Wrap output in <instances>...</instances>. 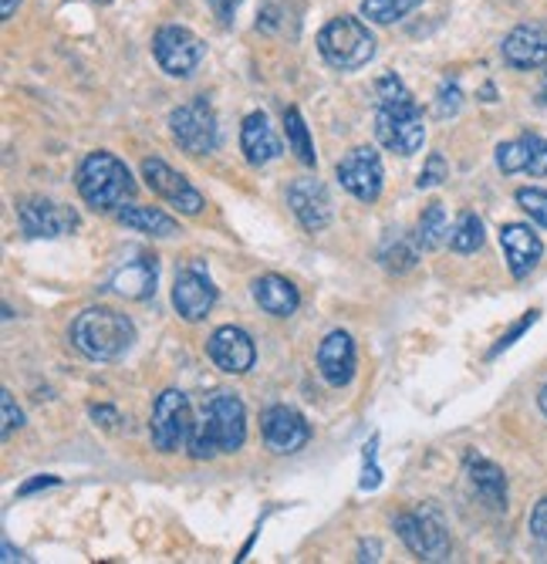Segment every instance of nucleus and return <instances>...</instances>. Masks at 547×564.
I'll use <instances>...</instances> for the list:
<instances>
[{"mask_svg":"<svg viewBox=\"0 0 547 564\" xmlns=\"http://www.w3.org/2000/svg\"><path fill=\"white\" fill-rule=\"evenodd\" d=\"M14 11H18V0H4V4H0V18H14Z\"/></svg>","mask_w":547,"mask_h":564,"instance_id":"nucleus-38","label":"nucleus"},{"mask_svg":"<svg viewBox=\"0 0 547 564\" xmlns=\"http://www.w3.org/2000/svg\"><path fill=\"white\" fill-rule=\"evenodd\" d=\"M287 203L305 230H325L331 224V196L318 180H294L287 189Z\"/></svg>","mask_w":547,"mask_h":564,"instance_id":"nucleus-16","label":"nucleus"},{"mask_svg":"<svg viewBox=\"0 0 547 564\" xmlns=\"http://www.w3.org/2000/svg\"><path fill=\"white\" fill-rule=\"evenodd\" d=\"M450 247L457 250V253H473V250H480L483 247V220L477 217V214H460V220L453 224V230H450Z\"/></svg>","mask_w":547,"mask_h":564,"instance_id":"nucleus-29","label":"nucleus"},{"mask_svg":"<svg viewBox=\"0 0 547 564\" xmlns=\"http://www.w3.org/2000/svg\"><path fill=\"white\" fill-rule=\"evenodd\" d=\"M501 247L507 253V268H511L514 278H527L537 268L540 253H544L540 237L530 227H524V224H507L501 230Z\"/></svg>","mask_w":547,"mask_h":564,"instance_id":"nucleus-20","label":"nucleus"},{"mask_svg":"<svg viewBox=\"0 0 547 564\" xmlns=\"http://www.w3.org/2000/svg\"><path fill=\"white\" fill-rule=\"evenodd\" d=\"M338 183L362 203H375L382 196V160L369 145L352 149L338 163Z\"/></svg>","mask_w":547,"mask_h":564,"instance_id":"nucleus-11","label":"nucleus"},{"mask_svg":"<svg viewBox=\"0 0 547 564\" xmlns=\"http://www.w3.org/2000/svg\"><path fill=\"white\" fill-rule=\"evenodd\" d=\"M109 288L122 294L125 301H145L149 294H156V261H149V258L129 261L125 268L112 274Z\"/></svg>","mask_w":547,"mask_h":564,"instance_id":"nucleus-23","label":"nucleus"},{"mask_svg":"<svg viewBox=\"0 0 547 564\" xmlns=\"http://www.w3.org/2000/svg\"><path fill=\"white\" fill-rule=\"evenodd\" d=\"M254 301L274 318H291L297 307H302V294H297V288L287 278H281V274L258 278L254 281Z\"/></svg>","mask_w":547,"mask_h":564,"instance_id":"nucleus-22","label":"nucleus"},{"mask_svg":"<svg viewBox=\"0 0 547 564\" xmlns=\"http://www.w3.org/2000/svg\"><path fill=\"white\" fill-rule=\"evenodd\" d=\"M517 207L537 220L540 227H547V189H517Z\"/></svg>","mask_w":547,"mask_h":564,"instance_id":"nucleus-30","label":"nucleus"},{"mask_svg":"<svg viewBox=\"0 0 547 564\" xmlns=\"http://www.w3.org/2000/svg\"><path fill=\"white\" fill-rule=\"evenodd\" d=\"M193 405L186 399V392L179 389H166L156 405H153V423H149V433H153V446L160 453H176L183 446H189L193 440Z\"/></svg>","mask_w":547,"mask_h":564,"instance_id":"nucleus-6","label":"nucleus"},{"mask_svg":"<svg viewBox=\"0 0 547 564\" xmlns=\"http://www.w3.org/2000/svg\"><path fill=\"white\" fill-rule=\"evenodd\" d=\"M395 531H400L403 544L423 561H446L450 557V534H446L439 514L429 507H419V510H413V514H403L400 521H395Z\"/></svg>","mask_w":547,"mask_h":564,"instance_id":"nucleus-9","label":"nucleus"},{"mask_svg":"<svg viewBox=\"0 0 547 564\" xmlns=\"http://www.w3.org/2000/svg\"><path fill=\"white\" fill-rule=\"evenodd\" d=\"M284 129H287V145H291V152H297V160H302L305 166H315V145H311V135H308V126H305L302 112H297V109H287Z\"/></svg>","mask_w":547,"mask_h":564,"instance_id":"nucleus-28","label":"nucleus"},{"mask_svg":"<svg viewBox=\"0 0 547 564\" xmlns=\"http://www.w3.org/2000/svg\"><path fill=\"white\" fill-rule=\"evenodd\" d=\"M135 341V325L112 312V307H88L72 325V345L95 358V362H116Z\"/></svg>","mask_w":547,"mask_h":564,"instance_id":"nucleus-3","label":"nucleus"},{"mask_svg":"<svg viewBox=\"0 0 547 564\" xmlns=\"http://www.w3.org/2000/svg\"><path fill=\"white\" fill-rule=\"evenodd\" d=\"M467 470H470V480H473L477 494H480L490 507H496V510L507 507V477H504L501 467H493L490 459H470Z\"/></svg>","mask_w":547,"mask_h":564,"instance_id":"nucleus-24","label":"nucleus"},{"mask_svg":"<svg viewBox=\"0 0 547 564\" xmlns=\"http://www.w3.org/2000/svg\"><path fill=\"white\" fill-rule=\"evenodd\" d=\"M142 180H145V186L153 189L156 196H163L166 203H173L176 210H183V214H189V217H196L204 210V196H200V189H196L183 173H176V170H169L163 160H145L142 163Z\"/></svg>","mask_w":547,"mask_h":564,"instance_id":"nucleus-10","label":"nucleus"},{"mask_svg":"<svg viewBox=\"0 0 547 564\" xmlns=\"http://www.w3.org/2000/svg\"><path fill=\"white\" fill-rule=\"evenodd\" d=\"M544 95H547V78H544Z\"/></svg>","mask_w":547,"mask_h":564,"instance_id":"nucleus-42","label":"nucleus"},{"mask_svg":"<svg viewBox=\"0 0 547 564\" xmlns=\"http://www.w3.org/2000/svg\"><path fill=\"white\" fill-rule=\"evenodd\" d=\"M102 4H109V0H102Z\"/></svg>","mask_w":547,"mask_h":564,"instance_id":"nucleus-43","label":"nucleus"},{"mask_svg":"<svg viewBox=\"0 0 547 564\" xmlns=\"http://www.w3.org/2000/svg\"><path fill=\"white\" fill-rule=\"evenodd\" d=\"M504 62L517 72H530L547 65V28L544 24H521L504 37Z\"/></svg>","mask_w":547,"mask_h":564,"instance_id":"nucleus-18","label":"nucleus"},{"mask_svg":"<svg viewBox=\"0 0 547 564\" xmlns=\"http://www.w3.org/2000/svg\"><path fill=\"white\" fill-rule=\"evenodd\" d=\"M413 240L419 243V250H436L442 243H450V220H446L442 203H429V207L423 210Z\"/></svg>","mask_w":547,"mask_h":564,"instance_id":"nucleus-26","label":"nucleus"},{"mask_svg":"<svg viewBox=\"0 0 547 564\" xmlns=\"http://www.w3.org/2000/svg\"><path fill=\"white\" fill-rule=\"evenodd\" d=\"M419 4L423 0H362V18H369L372 24H392L403 21Z\"/></svg>","mask_w":547,"mask_h":564,"instance_id":"nucleus-27","label":"nucleus"},{"mask_svg":"<svg viewBox=\"0 0 547 564\" xmlns=\"http://www.w3.org/2000/svg\"><path fill=\"white\" fill-rule=\"evenodd\" d=\"M4 561H8V564H14V561H24L21 554H14V547H11V541H4Z\"/></svg>","mask_w":547,"mask_h":564,"instance_id":"nucleus-39","label":"nucleus"},{"mask_svg":"<svg viewBox=\"0 0 547 564\" xmlns=\"http://www.w3.org/2000/svg\"><path fill=\"white\" fill-rule=\"evenodd\" d=\"M153 55L160 62V68L173 78H189L196 68H200L207 47L204 41L196 37L189 28H179V24H166L156 31L153 37Z\"/></svg>","mask_w":547,"mask_h":564,"instance_id":"nucleus-8","label":"nucleus"},{"mask_svg":"<svg viewBox=\"0 0 547 564\" xmlns=\"http://www.w3.org/2000/svg\"><path fill=\"white\" fill-rule=\"evenodd\" d=\"M18 217L28 237H65L78 227V214L52 199H24L18 207Z\"/></svg>","mask_w":547,"mask_h":564,"instance_id":"nucleus-13","label":"nucleus"},{"mask_svg":"<svg viewBox=\"0 0 547 564\" xmlns=\"http://www.w3.org/2000/svg\"><path fill=\"white\" fill-rule=\"evenodd\" d=\"M173 304L186 322H204L217 304V288L200 271H179L173 284Z\"/></svg>","mask_w":547,"mask_h":564,"instance_id":"nucleus-15","label":"nucleus"},{"mask_svg":"<svg viewBox=\"0 0 547 564\" xmlns=\"http://www.w3.org/2000/svg\"><path fill=\"white\" fill-rule=\"evenodd\" d=\"M55 484H58V477H41V480H34V484H24V487H21L18 494L24 497V494H31V490H37V487H55Z\"/></svg>","mask_w":547,"mask_h":564,"instance_id":"nucleus-36","label":"nucleus"},{"mask_svg":"<svg viewBox=\"0 0 547 564\" xmlns=\"http://www.w3.org/2000/svg\"><path fill=\"white\" fill-rule=\"evenodd\" d=\"M460 106H463V95H460V88L457 85H442L439 88V101H436V116H457L460 112Z\"/></svg>","mask_w":547,"mask_h":564,"instance_id":"nucleus-32","label":"nucleus"},{"mask_svg":"<svg viewBox=\"0 0 547 564\" xmlns=\"http://www.w3.org/2000/svg\"><path fill=\"white\" fill-rule=\"evenodd\" d=\"M210 8L220 18V24H230L233 14H237V8H240V0H210Z\"/></svg>","mask_w":547,"mask_h":564,"instance_id":"nucleus-35","label":"nucleus"},{"mask_svg":"<svg viewBox=\"0 0 547 564\" xmlns=\"http://www.w3.org/2000/svg\"><path fill=\"white\" fill-rule=\"evenodd\" d=\"M247 440V409L237 395L230 392H217L210 395L204 420L196 423L193 440H189V453L193 459H214L223 453H237Z\"/></svg>","mask_w":547,"mask_h":564,"instance_id":"nucleus-2","label":"nucleus"},{"mask_svg":"<svg viewBox=\"0 0 547 564\" xmlns=\"http://www.w3.org/2000/svg\"><path fill=\"white\" fill-rule=\"evenodd\" d=\"M362 554H372V561H379V544H365Z\"/></svg>","mask_w":547,"mask_h":564,"instance_id":"nucleus-41","label":"nucleus"},{"mask_svg":"<svg viewBox=\"0 0 547 564\" xmlns=\"http://www.w3.org/2000/svg\"><path fill=\"white\" fill-rule=\"evenodd\" d=\"M119 224L129 227V230L149 234V237H173V234H179L176 220L166 217L156 207H125V210H119Z\"/></svg>","mask_w":547,"mask_h":564,"instance_id":"nucleus-25","label":"nucleus"},{"mask_svg":"<svg viewBox=\"0 0 547 564\" xmlns=\"http://www.w3.org/2000/svg\"><path fill=\"white\" fill-rule=\"evenodd\" d=\"M78 193L95 210H116L135 193L132 173L112 152H91L78 170Z\"/></svg>","mask_w":547,"mask_h":564,"instance_id":"nucleus-4","label":"nucleus"},{"mask_svg":"<svg viewBox=\"0 0 547 564\" xmlns=\"http://www.w3.org/2000/svg\"><path fill=\"white\" fill-rule=\"evenodd\" d=\"M91 416H95V420H109V423H119V413H116V409H106V405H102V409L95 405V409H91Z\"/></svg>","mask_w":547,"mask_h":564,"instance_id":"nucleus-37","label":"nucleus"},{"mask_svg":"<svg viewBox=\"0 0 547 564\" xmlns=\"http://www.w3.org/2000/svg\"><path fill=\"white\" fill-rule=\"evenodd\" d=\"M446 176H450V166H446V160L439 156V152H433V156L426 160V170H423L419 180H416V186H419V189H433V186H439Z\"/></svg>","mask_w":547,"mask_h":564,"instance_id":"nucleus-31","label":"nucleus"},{"mask_svg":"<svg viewBox=\"0 0 547 564\" xmlns=\"http://www.w3.org/2000/svg\"><path fill=\"white\" fill-rule=\"evenodd\" d=\"M318 51L321 58L331 65V68H341V72H355L362 65L372 62L375 55V37L369 31L365 21L352 18V14H341L335 21H328L318 34Z\"/></svg>","mask_w":547,"mask_h":564,"instance_id":"nucleus-5","label":"nucleus"},{"mask_svg":"<svg viewBox=\"0 0 547 564\" xmlns=\"http://www.w3.org/2000/svg\"><path fill=\"white\" fill-rule=\"evenodd\" d=\"M0 405H4V440L24 423V413H21V409H18V402H14V395L4 389V392H0Z\"/></svg>","mask_w":547,"mask_h":564,"instance_id":"nucleus-33","label":"nucleus"},{"mask_svg":"<svg viewBox=\"0 0 547 564\" xmlns=\"http://www.w3.org/2000/svg\"><path fill=\"white\" fill-rule=\"evenodd\" d=\"M240 149L251 166H267L271 160L281 156V139L274 135L271 122L264 112H251L240 126Z\"/></svg>","mask_w":547,"mask_h":564,"instance_id":"nucleus-21","label":"nucleus"},{"mask_svg":"<svg viewBox=\"0 0 547 564\" xmlns=\"http://www.w3.org/2000/svg\"><path fill=\"white\" fill-rule=\"evenodd\" d=\"M537 402H540V413L547 416V382L540 386V392H537Z\"/></svg>","mask_w":547,"mask_h":564,"instance_id":"nucleus-40","label":"nucleus"},{"mask_svg":"<svg viewBox=\"0 0 547 564\" xmlns=\"http://www.w3.org/2000/svg\"><path fill=\"white\" fill-rule=\"evenodd\" d=\"M207 355H210V362L227 376H243V372H251L254 362H258L254 338L247 335L243 328H233V325H223V328H217L210 335Z\"/></svg>","mask_w":547,"mask_h":564,"instance_id":"nucleus-12","label":"nucleus"},{"mask_svg":"<svg viewBox=\"0 0 547 564\" xmlns=\"http://www.w3.org/2000/svg\"><path fill=\"white\" fill-rule=\"evenodd\" d=\"M496 166L501 173H530L547 176V139L540 135H521L496 145Z\"/></svg>","mask_w":547,"mask_h":564,"instance_id":"nucleus-17","label":"nucleus"},{"mask_svg":"<svg viewBox=\"0 0 547 564\" xmlns=\"http://www.w3.org/2000/svg\"><path fill=\"white\" fill-rule=\"evenodd\" d=\"M318 369L328 386H348L355 376V341L348 332H331L318 348Z\"/></svg>","mask_w":547,"mask_h":564,"instance_id":"nucleus-19","label":"nucleus"},{"mask_svg":"<svg viewBox=\"0 0 547 564\" xmlns=\"http://www.w3.org/2000/svg\"><path fill=\"white\" fill-rule=\"evenodd\" d=\"M530 534L540 538V541H547V497L530 510Z\"/></svg>","mask_w":547,"mask_h":564,"instance_id":"nucleus-34","label":"nucleus"},{"mask_svg":"<svg viewBox=\"0 0 547 564\" xmlns=\"http://www.w3.org/2000/svg\"><path fill=\"white\" fill-rule=\"evenodd\" d=\"M261 433H264V443L274 453H297L311 440V430H308L305 416L297 413V409H287V405H271L267 409V413L261 416Z\"/></svg>","mask_w":547,"mask_h":564,"instance_id":"nucleus-14","label":"nucleus"},{"mask_svg":"<svg viewBox=\"0 0 547 564\" xmlns=\"http://www.w3.org/2000/svg\"><path fill=\"white\" fill-rule=\"evenodd\" d=\"M169 129H173V139L189 152V156H207V152H214L220 142V126H217V116L207 98H193L186 106L173 109Z\"/></svg>","mask_w":547,"mask_h":564,"instance_id":"nucleus-7","label":"nucleus"},{"mask_svg":"<svg viewBox=\"0 0 547 564\" xmlns=\"http://www.w3.org/2000/svg\"><path fill=\"white\" fill-rule=\"evenodd\" d=\"M375 135L389 152H400V156H413L426 139L416 98L395 75H385L375 85Z\"/></svg>","mask_w":547,"mask_h":564,"instance_id":"nucleus-1","label":"nucleus"}]
</instances>
